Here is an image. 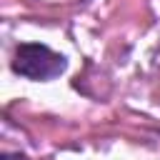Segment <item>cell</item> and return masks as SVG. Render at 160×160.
I'll list each match as a JSON object with an SVG mask.
<instances>
[{
    "mask_svg": "<svg viewBox=\"0 0 160 160\" xmlns=\"http://www.w3.org/2000/svg\"><path fill=\"white\" fill-rule=\"evenodd\" d=\"M2 160H28V158H22V155H18V152H5Z\"/></svg>",
    "mask_w": 160,
    "mask_h": 160,
    "instance_id": "obj_2",
    "label": "cell"
},
{
    "mask_svg": "<svg viewBox=\"0 0 160 160\" xmlns=\"http://www.w3.org/2000/svg\"><path fill=\"white\" fill-rule=\"evenodd\" d=\"M12 70L30 80H52L65 70V58L52 52L48 45L25 42L12 55Z\"/></svg>",
    "mask_w": 160,
    "mask_h": 160,
    "instance_id": "obj_1",
    "label": "cell"
}]
</instances>
